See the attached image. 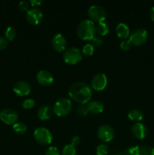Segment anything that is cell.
Listing matches in <instances>:
<instances>
[{
    "label": "cell",
    "mask_w": 154,
    "mask_h": 155,
    "mask_svg": "<svg viewBox=\"0 0 154 155\" xmlns=\"http://www.w3.org/2000/svg\"><path fill=\"white\" fill-rule=\"evenodd\" d=\"M68 93L74 101L82 104L88 102L92 95L90 86L84 82H77L72 84L69 87Z\"/></svg>",
    "instance_id": "obj_1"
},
{
    "label": "cell",
    "mask_w": 154,
    "mask_h": 155,
    "mask_svg": "<svg viewBox=\"0 0 154 155\" xmlns=\"http://www.w3.org/2000/svg\"><path fill=\"white\" fill-rule=\"evenodd\" d=\"M76 32L79 37L82 40H92L96 33V27L91 20H83L77 27Z\"/></svg>",
    "instance_id": "obj_2"
},
{
    "label": "cell",
    "mask_w": 154,
    "mask_h": 155,
    "mask_svg": "<svg viewBox=\"0 0 154 155\" xmlns=\"http://www.w3.org/2000/svg\"><path fill=\"white\" fill-rule=\"evenodd\" d=\"M72 107V102L69 98H61L54 104L53 112L58 117H64L70 113Z\"/></svg>",
    "instance_id": "obj_3"
},
{
    "label": "cell",
    "mask_w": 154,
    "mask_h": 155,
    "mask_svg": "<svg viewBox=\"0 0 154 155\" xmlns=\"http://www.w3.org/2000/svg\"><path fill=\"white\" fill-rule=\"evenodd\" d=\"M88 15L93 22H104L107 18V12L104 7L98 5H92L88 10Z\"/></svg>",
    "instance_id": "obj_4"
},
{
    "label": "cell",
    "mask_w": 154,
    "mask_h": 155,
    "mask_svg": "<svg viewBox=\"0 0 154 155\" xmlns=\"http://www.w3.org/2000/svg\"><path fill=\"white\" fill-rule=\"evenodd\" d=\"M63 60L69 64H75L82 58V54L78 48L71 47L65 50L63 54Z\"/></svg>",
    "instance_id": "obj_5"
},
{
    "label": "cell",
    "mask_w": 154,
    "mask_h": 155,
    "mask_svg": "<svg viewBox=\"0 0 154 155\" xmlns=\"http://www.w3.org/2000/svg\"><path fill=\"white\" fill-rule=\"evenodd\" d=\"M34 137L39 144L47 145L51 144L52 135L48 129L45 127H38L34 131Z\"/></svg>",
    "instance_id": "obj_6"
},
{
    "label": "cell",
    "mask_w": 154,
    "mask_h": 155,
    "mask_svg": "<svg viewBox=\"0 0 154 155\" xmlns=\"http://www.w3.org/2000/svg\"><path fill=\"white\" fill-rule=\"evenodd\" d=\"M148 33L145 29L137 28L134 30L129 36V40L131 44L135 45H140L144 43L147 39Z\"/></svg>",
    "instance_id": "obj_7"
},
{
    "label": "cell",
    "mask_w": 154,
    "mask_h": 155,
    "mask_svg": "<svg viewBox=\"0 0 154 155\" xmlns=\"http://www.w3.org/2000/svg\"><path fill=\"white\" fill-rule=\"evenodd\" d=\"M18 119V113L11 108H4L0 112V120L8 125L14 124Z\"/></svg>",
    "instance_id": "obj_8"
},
{
    "label": "cell",
    "mask_w": 154,
    "mask_h": 155,
    "mask_svg": "<svg viewBox=\"0 0 154 155\" xmlns=\"http://www.w3.org/2000/svg\"><path fill=\"white\" fill-rule=\"evenodd\" d=\"M114 130L110 126L104 124L101 126L98 130V137L104 142L111 141L114 138Z\"/></svg>",
    "instance_id": "obj_9"
},
{
    "label": "cell",
    "mask_w": 154,
    "mask_h": 155,
    "mask_svg": "<svg viewBox=\"0 0 154 155\" xmlns=\"http://www.w3.org/2000/svg\"><path fill=\"white\" fill-rule=\"evenodd\" d=\"M26 18L30 24L33 25H37L42 21L43 18V14L42 11L38 8H32L27 12Z\"/></svg>",
    "instance_id": "obj_10"
},
{
    "label": "cell",
    "mask_w": 154,
    "mask_h": 155,
    "mask_svg": "<svg viewBox=\"0 0 154 155\" xmlns=\"http://www.w3.org/2000/svg\"><path fill=\"white\" fill-rule=\"evenodd\" d=\"M107 85V78L102 73L95 74L91 80V86L97 91H101L106 88Z\"/></svg>",
    "instance_id": "obj_11"
},
{
    "label": "cell",
    "mask_w": 154,
    "mask_h": 155,
    "mask_svg": "<svg viewBox=\"0 0 154 155\" xmlns=\"http://www.w3.org/2000/svg\"><path fill=\"white\" fill-rule=\"evenodd\" d=\"M30 83H27L24 80H20L14 83L13 86V91L15 94H17L19 96H25L27 95L30 92Z\"/></svg>",
    "instance_id": "obj_12"
},
{
    "label": "cell",
    "mask_w": 154,
    "mask_h": 155,
    "mask_svg": "<svg viewBox=\"0 0 154 155\" xmlns=\"http://www.w3.org/2000/svg\"><path fill=\"white\" fill-rule=\"evenodd\" d=\"M36 80L38 83L42 86H49L54 81V77L48 71L42 70L38 72L36 75Z\"/></svg>",
    "instance_id": "obj_13"
},
{
    "label": "cell",
    "mask_w": 154,
    "mask_h": 155,
    "mask_svg": "<svg viewBox=\"0 0 154 155\" xmlns=\"http://www.w3.org/2000/svg\"><path fill=\"white\" fill-rule=\"evenodd\" d=\"M51 44L54 50L57 51H64L66 45V40L63 35L61 33H57L53 36L51 39Z\"/></svg>",
    "instance_id": "obj_14"
},
{
    "label": "cell",
    "mask_w": 154,
    "mask_h": 155,
    "mask_svg": "<svg viewBox=\"0 0 154 155\" xmlns=\"http://www.w3.org/2000/svg\"><path fill=\"white\" fill-rule=\"evenodd\" d=\"M131 133L134 137L138 139H143L147 135V130L146 127L141 123H136L131 127Z\"/></svg>",
    "instance_id": "obj_15"
},
{
    "label": "cell",
    "mask_w": 154,
    "mask_h": 155,
    "mask_svg": "<svg viewBox=\"0 0 154 155\" xmlns=\"http://www.w3.org/2000/svg\"><path fill=\"white\" fill-rule=\"evenodd\" d=\"M53 110L52 108L48 104H44L41 106L37 111L38 117L42 120H46L50 119L52 116Z\"/></svg>",
    "instance_id": "obj_16"
},
{
    "label": "cell",
    "mask_w": 154,
    "mask_h": 155,
    "mask_svg": "<svg viewBox=\"0 0 154 155\" xmlns=\"http://www.w3.org/2000/svg\"><path fill=\"white\" fill-rule=\"evenodd\" d=\"M87 108L88 110V112H91L92 114H100L104 110V105L103 102L98 100H95L91 101L89 103H88Z\"/></svg>",
    "instance_id": "obj_17"
},
{
    "label": "cell",
    "mask_w": 154,
    "mask_h": 155,
    "mask_svg": "<svg viewBox=\"0 0 154 155\" xmlns=\"http://www.w3.org/2000/svg\"><path fill=\"white\" fill-rule=\"evenodd\" d=\"M116 33L119 38L125 39L130 36L129 27L125 23H119L116 27Z\"/></svg>",
    "instance_id": "obj_18"
},
{
    "label": "cell",
    "mask_w": 154,
    "mask_h": 155,
    "mask_svg": "<svg viewBox=\"0 0 154 155\" xmlns=\"http://www.w3.org/2000/svg\"><path fill=\"white\" fill-rule=\"evenodd\" d=\"M128 117L131 121H134V122L138 123V121H140L143 119V115L141 110H140L139 109L134 108L128 112Z\"/></svg>",
    "instance_id": "obj_19"
},
{
    "label": "cell",
    "mask_w": 154,
    "mask_h": 155,
    "mask_svg": "<svg viewBox=\"0 0 154 155\" xmlns=\"http://www.w3.org/2000/svg\"><path fill=\"white\" fill-rule=\"evenodd\" d=\"M13 130L19 135H24L27 131V127L24 123H15L13 125Z\"/></svg>",
    "instance_id": "obj_20"
},
{
    "label": "cell",
    "mask_w": 154,
    "mask_h": 155,
    "mask_svg": "<svg viewBox=\"0 0 154 155\" xmlns=\"http://www.w3.org/2000/svg\"><path fill=\"white\" fill-rule=\"evenodd\" d=\"M96 32L101 36H104L109 33V27L106 23H98L96 26Z\"/></svg>",
    "instance_id": "obj_21"
},
{
    "label": "cell",
    "mask_w": 154,
    "mask_h": 155,
    "mask_svg": "<svg viewBox=\"0 0 154 155\" xmlns=\"http://www.w3.org/2000/svg\"><path fill=\"white\" fill-rule=\"evenodd\" d=\"M62 155H76L75 148L71 144L65 145L62 150Z\"/></svg>",
    "instance_id": "obj_22"
},
{
    "label": "cell",
    "mask_w": 154,
    "mask_h": 155,
    "mask_svg": "<svg viewBox=\"0 0 154 155\" xmlns=\"http://www.w3.org/2000/svg\"><path fill=\"white\" fill-rule=\"evenodd\" d=\"M5 37L6 39H8L9 41H12L14 39V38L16 37L17 35V31L15 30L14 27H8L5 30Z\"/></svg>",
    "instance_id": "obj_23"
},
{
    "label": "cell",
    "mask_w": 154,
    "mask_h": 155,
    "mask_svg": "<svg viewBox=\"0 0 154 155\" xmlns=\"http://www.w3.org/2000/svg\"><path fill=\"white\" fill-rule=\"evenodd\" d=\"M109 152V148L106 144H101L96 148L97 155H107Z\"/></svg>",
    "instance_id": "obj_24"
},
{
    "label": "cell",
    "mask_w": 154,
    "mask_h": 155,
    "mask_svg": "<svg viewBox=\"0 0 154 155\" xmlns=\"http://www.w3.org/2000/svg\"><path fill=\"white\" fill-rule=\"evenodd\" d=\"M95 51V48H94V45L91 43H87L83 46L82 48V53L85 55H91L94 53Z\"/></svg>",
    "instance_id": "obj_25"
},
{
    "label": "cell",
    "mask_w": 154,
    "mask_h": 155,
    "mask_svg": "<svg viewBox=\"0 0 154 155\" xmlns=\"http://www.w3.org/2000/svg\"><path fill=\"white\" fill-rule=\"evenodd\" d=\"M35 100L33 98H27L24 100V102L22 103V106L24 109H31L35 106Z\"/></svg>",
    "instance_id": "obj_26"
},
{
    "label": "cell",
    "mask_w": 154,
    "mask_h": 155,
    "mask_svg": "<svg viewBox=\"0 0 154 155\" xmlns=\"http://www.w3.org/2000/svg\"><path fill=\"white\" fill-rule=\"evenodd\" d=\"M88 110L87 108V106L84 105V104L79 106L76 110L77 115L79 117H85L88 114Z\"/></svg>",
    "instance_id": "obj_27"
},
{
    "label": "cell",
    "mask_w": 154,
    "mask_h": 155,
    "mask_svg": "<svg viewBox=\"0 0 154 155\" xmlns=\"http://www.w3.org/2000/svg\"><path fill=\"white\" fill-rule=\"evenodd\" d=\"M18 7L21 12H27L30 10V2L27 1H21L18 4Z\"/></svg>",
    "instance_id": "obj_28"
},
{
    "label": "cell",
    "mask_w": 154,
    "mask_h": 155,
    "mask_svg": "<svg viewBox=\"0 0 154 155\" xmlns=\"http://www.w3.org/2000/svg\"><path fill=\"white\" fill-rule=\"evenodd\" d=\"M131 46V42L129 39H124L120 43V48L121 49L124 50V51H127L129 49Z\"/></svg>",
    "instance_id": "obj_29"
},
{
    "label": "cell",
    "mask_w": 154,
    "mask_h": 155,
    "mask_svg": "<svg viewBox=\"0 0 154 155\" xmlns=\"http://www.w3.org/2000/svg\"><path fill=\"white\" fill-rule=\"evenodd\" d=\"M45 155H60V153L56 147L50 146L45 151Z\"/></svg>",
    "instance_id": "obj_30"
},
{
    "label": "cell",
    "mask_w": 154,
    "mask_h": 155,
    "mask_svg": "<svg viewBox=\"0 0 154 155\" xmlns=\"http://www.w3.org/2000/svg\"><path fill=\"white\" fill-rule=\"evenodd\" d=\"M103 44V39L101 37H98V36H95V37L92 39V45H94V47H100Z\"/></svg>",
    "instance_id": "obj_31"
},
{
    "label": "cell",
    "mask_w": 154,
    "mask_h": 155,
    "mask_svg": "<svg viewBox=\"0 0 154 155\" xmlns=\"http://www.w3.org/2000/svg\"><path fill=\"white\" fill-rule=\"evenodd\" d=\"M8 46V41L5 38L0 36V51L5 49Z\"/></svg>",
    "instance_id": "obj_32"
},
{
    "label": "cell",
    "mask_w": 154,
    "mask_h": 155,
    "mask_svg": "<svg viewBox=\"0 0 154 155\" xmlns=\"http://www.w3.org/2000/svg\"><path fill=\"white\" fill-rule=\"evenodd\" d=\"M80 142V138L79 136H75L71 139V145H73L74 147L78 145Z\"/></svg>",
    "instance_id": "obj_33"
},
{
    "label": "cell",
    "mask_w": 154,
    "mask_h": 155,
    "mask_svg": "<svg viewBox=\"0 0 154 155\" xmlns=\"http://www.w3.org/2000/svg\"><path fill=\"white\" fill-rule=\"evenodd\" d=\"M30 5H31V6H33V8H36V6L40 5L42 3V0H30L29 1Z\"/></svg>",
    "instance_id": "obj_34"
},
{
    "label": "cell",
    "mask_w": 154,
    "mask_h": 155,
    "mask_svg": "<svg viewBox=\"0 0 154 155\" xmlns=\"http://www.w3.org/2000/svg\"><path fill=\"white\" fill-rule=\"evenodd\" d=\"M149 17H150L151 20L154 21V6H152L149 10Z\"/></svg>",
    "instance_id": "obj_35"
}]
</instances>
